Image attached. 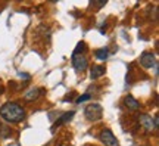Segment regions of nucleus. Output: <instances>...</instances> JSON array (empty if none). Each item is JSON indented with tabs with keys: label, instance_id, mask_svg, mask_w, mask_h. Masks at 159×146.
<instances>
[{
	"label": "nucleus",
	"instance_id": "obj_2",
	"mask_svg": "<svg viewBox=\"0 0 159 146\" xmlns=\"http://www.w3.org/2000/svg\"><path fill=\"white\" fill-rule=\"evenodd\" d=\"M84 115L87 120H90V121H97V120H100L103 115V108L100 103H90V105H87L84 109Z\"/></svg>",
	"mask_w": 159,
	"mask_h": 146
},
{
	"label": "nucleus",
	"instance_id": "obj_11",
	"mask_svg": "<svg viewBox=\"0 0 159 146\" xmlns=\"http://www.w3.org/2000/svg\"><path fill=\"white\" fill-rule=\"evenodd\" d=\"M108 55H109L108 47H102V49H97V50H94V56H96L97 61H105V59L108 58Z\"/></svg>",
	"mask_w": 159,
	"mask_h": 146
},
{
	"label": "nucleus",
	"instance_id": "obj_5",
	"mask_svg": "<svg viewBox=\"0 0 159 146\" xmlns=\"http://www.w3.org/2000/svg\"><path fill=\"white\" fill-rule=\"evenodd\" d=\"M140 65L143 68H152V67H156V58H155L153 53H150V52H144L142 53V56H140Z\"/></svg>",
	"mask_w": 159,
	"mask_h": 146
},
{
	"label": "nucleus",
	"instance_id": "obj_14",
	"mask_svg": "<svg viewBox=\"0 0 159 146\" xmlns=\"http://www.w3.org/2000/svg\"><path fill=\"white\" fill-rule=\"evenodd\" d=\"M93 5H96V6H103V5H106V0H102V2H93Z\"/></svg>",
	"mask_w": 159,
	"mask_h": 146
},
{
	"label": "nucleus",
	"instance_id": "obj_3",
	"mask_svg": "<svg viewBox=\"0 0 159 146\" xmlns=\"http://www.w3.org/2000/svg\"><path fill=\"white\" fill-rule=\"evenodd\" d=\"M99 139L105 146H119L118 139L114 136V133L111 131L109 129H103L99 134Z\"/></svg>",
	"mask_w": 159,
	"mask_h": 146
},
{
	"label": "nucleus",
	"instance_id": "obj_13",
	"mask_svg": "<svg viewBox=\"0 0 159 146\" xmlns=\"http://www.w3.org/2000/svg\"><path fill=\"white\" fill-rule=\"evenodd\" d=\"M91 97V95H89V93H85V95H83V96H78V97H77V103H81V102H84V101H89V99H90Z\"/></svg>",
	"mask_w": 159,
	"mask_h": 146
},
{
	"label": "nucleus",
	"instance_id": "obj_8",
	"mask_svg": "<svg viewBox=\"0 0 159 146\" xmlns=\"http://www.w3.org/2000/svg\"><path fill=\"white\" fill-rule=\"evenodd\" d=\"M44 90L43 89H31L28 90L27 93H25V96H24V99L27 102H33V101H37L40 96H41V93H43Z\"/></svg>",
	"mask_w": 159,
	"mask_h": 146
},
{
	"label": "nucleus",
	"instance_id": "obj_4",
	"mask_svg": "<svg viewBox=\"0 0 159 146\" xmlns=\"http://www.w3.org/2000/svg\"><path fill=\"white\" fill-rule=\"evenodd\" d=\"M139 123L146 131H153L158 129V125L155 124V117L152 118L149 114H140L139 115Z\"/></svg>",
	"mask_w": 159,
	"mask_h": 146
},
{
	"label": "nucleus",
	"instance_id": "obj_7",
	"mask_svg": "<svg viewBox=\"0 0 159 146\" xmlns=\"http://www.w3.org/2000/svg\"><path fill=\"white\" fill-rule=\"evenodd\" d=\"M124 103H125V108L128 109V111H139L140 109V103L137 99H134L133 96H125L124 99Z\"/></svg>",
	"mask_w": 159,
	"mask_h": 146
},
{
	"label": "nucleus",
	"instance_id": "obj_10",
	"mask_svg": "<svg viewBox=\"0 0 159 146\" xmlns=\"http://www.w3.org/2000/svg\"><path fill=\"white\" fill-rule=\"evenodd\" d=\"M75 115V112L74 111H69V112H66V114H63L62 117L57 120L56 123L53 124V127H52V130H55L56 127H59V125H62V124H65V123H68V121H71V118Z\"/></svg>",
	"mask_w": 159,
	"mask_h": 146
},
{
	"label": "nucleus",
	"instance_id": "obj_6",
	"mask_svg": "<svg viewBox=\"0 0 159 146\" xmlns=\"http://www.w3.org/2000/svg\"><path fill=\"white\" fill-rule=\"evenodd\" d=\"M72 67H74L77 71H84L85 68L89 67V62H87L85 56H83V55L72 56Z\"/></svg>",
	"mask_w": 159,
	"mask_h": 146
},
{
	"label": "nucleus",
	"instance_id": "obj_12",
	"mask_svg": "<svg viewBox=\"0 0 159 146\" xmlns=\"http://www.w3.org/2000/svg\"><path fill=\"white\" fill-rule=\"evenodd\" d=\"M85 50H87L85 43H84V41H80L78 45H77V49H75L74 53H72V56H78V55H81V53H84Z\"/></svg>",
	"mask_w": 159,
	"mask_h": 146
},
{
	"label": "nucleus",
	"instance_id": "obj_1",
	"mask_svg": "<svg viewBox=\"0 0 159 146\" xmlns=\"http://www.w3.org/2000/svg\"><path fill=\"white\" fill-rule=\"evenodd\" d=\"M0 117L3 118L6 123L18 124L22 123L25 120L27 114H25V109L19 103H16V102H6L5 105L0 108Z\"/></svg>",
	"mask_w": 159,
	"mask_h": 146
},
{
	"label": "nucleus",
	"instance_id": "obj_9",
	"mask_svg": "<svg viewBox=\"0 0 159 146\" xmlns=\"http://www.w3.org/2000/svg\"><path fill=\"white\" fill-rule=\"evenodd\" d=\"M105 73H106V68L103 67V65H94L90 71V77H91V80H97V78H100V77H103Z\"/></svg>",
	"mask_w": 159,
	"mask_h": 146
}]
</instances>
